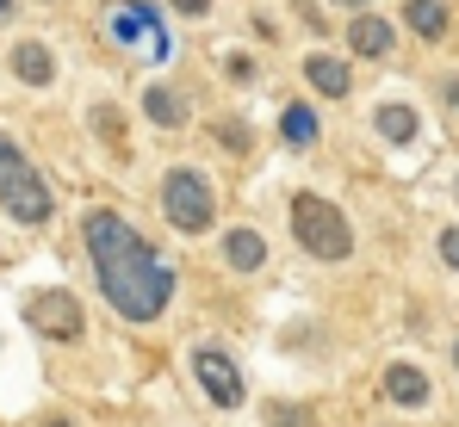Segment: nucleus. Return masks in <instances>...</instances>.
Returning <instances> with one entry per match:
<instances>
[{
    "label": "nucleus",
    "mask_w": 459,
    "mask_h": 427,
    "mask_svg": "<svg viewBox=\"0 0 459 427\" xmlns=\"http://www.w3.org/2000/svg\"><path fill=\"white\" fill-rule=\"evenodd\" d=\"M447 19H454V13H447L441 0H403V25H410L416 38H429V44L447 38Z\"/></svg>",
    "instance_id": "nucleus-14"
},
{
    "label": "nucleus",
    "mask_w": 459,
    "mask_h": 427,
    "mask_svg": "<svg viewBox=\"0 0 459 427\" xmlns=\"http://www.w3.org/2000/svg\"><path fill=\"white\" fill-rule=\"evenodd\" d=\"M161 217H168L180 235H205V229L218 223V186H212L193 161L168 167V174H161Z\"/></svg>",
    "instance_id": "nucleus-4"
},
{
    "label": "nucleus",
    "mask_w": 459,
    "mask_h": 427,
    "mask_svg": "<svg viewBox=\"0 0 459 427\" xmlns=\"http://www.w3.org/2000/svg\"><path fill=\"white\" fill-rule=\"evenodd\" d=\"M292 235H299V248H305L310 260H323V267H342L354 254V223L323 192H299L292 199Z\"/></svg>",
    "instance_id": "nucleus-2"
},
{
    "label": "nucleus",
    "mask_w": 459,
    "mask_h": 427,
    "mask_svg": "<svg viewBox=\"0 0 459 427\" xmlns=\"http://www.w3.org/2000/svg\"><path fill=\"white\" fill-rule=\"evenodd\" d=\"M106 31L118 38V44H131V50H143V56H168V31H161V13L143 6V0H118L112 13H106Z\"/></svg>",
    "instance_id": "nucleus-7"
},
{
    "label": "nucleus",
    "mask_w": 459,
    "mask_h": 427,
    "mask_svg": "<svg viewBox=\"0 0 459 427\" xmlns=\"http://www.w3.org/2000/svg\"><path fill=\"white\" fill-rule=\"evenodd\" d=\"M435 248H441V260H447V267L459 273V223H447V229L435 235Z\"/></svg>",
    "instance_id": "nucleus-18"
},
{
    "label": "nucleus",
    "mask_w": 459,
    "mask_h": 427,
    "mask_svg": "<svg viewBox=\"0 0 459 427\" xmlns=\"http://www.w3.org/2000/svg\"><path fill=\"white\" fill-rule=\"evenodd\" d=\"M186 365H193V384L205 390V403H212V409H224V415H230V409H242V403H248L242 365H236L218 341H199V347L186 354Z\"/></svg>",
    "instance_id": "nucleus-5"
},
{
    "label": "nucleus",
    "mask_w": 459,
    "mask_h": 427,
    "mask_svg": "<svg viewBox=\"0 0 459 427\" xmlns=\"http://www.w3.org/2000/svg\"><path fill=\"white\" fill-rule=\"evenodd\" d=\"M454 371H459V335H454Z\"/></svg>",
    "instance_id": "nucleus-26"
},
{
    "label": "nucleus",
    "mask_w": 459,
    "mask_h": 427,
    "mask_svg": "<svg viewBox=\"0 0 459 427\" xmlns=\"http://www.w3.org/2000/svg\"><path fill=\"white\" fill-rule=\"evenodd\" d=\"M25 322H31L44 341H63V347L81 341V329H87L75 291H31V297H25Z\"/></svg>",
    "instance_id": "nucleus-6"
},
{
    "label": "nucleus",
    "mask_w": 459,
    "mask_h": 427,
    "mask_svg": "<svg viewBox=\"0 0 459 427\" xmlns=\"http://www.w3.org/2000/svg\"><path fill=\"white\" fill-rule=\"evenodd\" d=\"M212 131H218V142H224V149H236V155H242V149H255L248 124H236V118H212Z\"/></svg>",
    "instance_id": "nucleus-17"
},
{
    "label": "nucleus",
    "mask_w": 459,
    "mask_h": 427,
    "mask_svg": "<svg viewBox=\"0 0 459 427\" xmlns=\"http://www.w3.org/2000/svg\"><path fill=\"white\" fill-rule=\"evenodd\" d=\"M280 137L292 142V149H310V142L323 137V118L299 99V106H286V112H280Z\"/></svg>",
    "instance_id": "nucleus-15"
},
{
    "label": "nucleus",
    "mask_w": 459,
    "mask_h": 427,
    "mask_svg": "<svg viewBox=\"0 0 459 427\" xmlns=\"http://www.w3.org/2000/svg\"><path fill=\"white\" fill-rule=\"evenodd\" d=\"M267 427H310V422L292 409V403H273V409H267Z\"/></svg>",
    "instance_id": "nucleus-19"
},
{
    "label": "nucleus",
    "mask_w": 459,
    "mask_h": 427,
    "mask_svg": "<svg viewBox=\"0 0 459 427\" xmlns=\"http://www.w3.org/2000/svg\"><path fill=\"white\" fill-rule=\"evenodd\" d=\"M174 6H180L186 19H205V6H212V0H174Z\"/></svg>",
    "instance_id": "nucleus-21"
},
{
    "label": "nucleus",
    "mask_w": 459,
    "mask_h": 427,
    "mask_svg": "<svg viewBox=\"0 0 459 427\" xmlns=\"http://www.w3.org/2000/svg\"><path fill=\"white\" fill-rule=\"evenodd\" d=\"M429 397H435V384H429V371L416 365V359H391L385 365V403H397V409H429Z\"/></svg>",
    "instance_id": "nucleus-8"
},
{
    "label": "nucleus",
    "mask_w": 459,
    "mask_h": 427,
    "mask_svg": "<svg viewBox=\"0 0 459 427\" xmlns=\"http://www.w3.org/2000/svg\"><path fill=\"white\" fill-rule=\"evenodd\" d=\"M379 137L385 142H416V106H379Z\"/></svg>",
    "instance_id": "nucleus-16"
},
{
    "label": "nucleus",
    "mask_w": 459,
    "mask_h": 427,
    "mask_svg": "<svg viewBox=\"0 0 459 427\" xmlns=\"http://www.w3.org/2000/svg\"><path fill=\"white\" fill-rule=\"evenodd\" d=\"M143 112H150L155 131H186V118H193L186 93H174V87H161V81H150V87H143Z\"/></svg>",
    "instance_id": "nucleus-10"
},
{
    "label": "nucleus",
    "mask_w": 459,
    "mask_h": 427,
    "mask_svg": "<svg viewBox=\"0 0 459 427\" xmlns=\"http://www.w3.org/2000/svg\"><path fill=\"white\" fill-rule=\"evenodd\" d=\"M38 427H75V422H69V415H44Z\"/></svg>",
    "instance_id": "nucleus-22"
},
{
    "label": "nucleus",
    "mask_w": 459,
    "mask_h": 427,
    "mask_svg": "<svg viewBox=\"0 0 459 427\" xmlns=\"http://www.w3.org/2000/svg\"><path fill=\"white\" fill-rule=\"evenodd\" d=\"M0 19H13V0H0Z\"/></svg>",
    "instance_id": "nucleus-25"
},
{
    "label": "nucleus",
    "mask_w": 459,
    "mask_h": 427,
    "mask_svg": "<svg viewBox=\"0 0 459 427\" xmlns=\"http://www.w3.org/2000/svg\"><path fill=\"white\" fill-rule=\"evenodd\" d=\"M335 6H348V13H354V6H360V13H367V0H335Z\"/></svg>",
    "instance_id": "nucleus-24"
},
{
    "label": "nucleus",
    "mask_w": 459,
    "mask_h": 427,
    "mask_svg": "<svg viewBox=\"0 0 459 427\" xmlns=\"http://www.w3.org/2000/svg\"><path fill=\"white\" fill-rule=\"evenodd\" d=\"M305 81L323 93V99H348V93H354V74H348V63H342V56H310V63H305Z\"/></svg>",
    "instance_id": "nucleus-12"
},
{
    "label": "nucleus",
    "mask_w": 459,
    "mask_h": 427,
    "mask_svg": "<svg viewBox=\"0 0 459 427\" xmlns=\"http://www.w3.org/2000/svg\"><path fill=\"white\" fill-rule=\"evenodd\" d=\"M224 267L230 273H261V267H267V235H261L255 223L224 229Z\"/></svg>",
    "instance_id": "nucleus-9"
},
{
    "label": "nucleus",
    "mask_w": 459,
    "mask_h": 427,
    "mask_svg": "<svg viewBox=\"0 0 459 427\" xmlns=\"http://www.w3.org/2000/svg\"><path fill=\"white\" fill-rule=\"evenodd\" d=\"M0 205H6L13 223H25V229L50 223V211H56V199H50L44 174L25 161V149H19L13 137H0Z\"/></svg>",
    "instance_id": "nucleus-3"
},
{
    "label": "nucleus",
    "mask_w": 459,
    "mask_h": 427,
    "mask_svg": "<svg viewBox=\"0 0 459 427\" xmlns=\"http://www.w3.org/2000/svg\"><path fill=\"white\" fill-rule=\"evenodd\" d=\"M447 106H459V81H447Z\"/></svg>",
    "instance_id": "nucleus-23"
},
{
    "label": "nucleus",
    "mask_w": 459,
    "mask_h": 427,
    "mask_svg": "<svg viewBox=\"0 0 459 427\" xmlns=\"http://www.w3.org/2000/svg\"><path fill=\"white\" fill-rule=\"evenodd\" d=\"M13 74H19L25 87H50V81H56V56H50L44 44H19V50H13Z\"/></svg>",
    "instance_id": "nucleus-13"
},
{
    "label": "nucleus",
    "mask_w": 459,
    "mask_h": 427,
    "mask_svg": "<svg viewBox=\"0 0 459 427\" xmlns=\"http://www.w3.org/2000/svg\"><path fill=\"white\" fill-rule=\"evenodd\" d=\"M81 242H87V260H93V279L106 291V303L125 322H161L168 316L180 273L118 211H87L81 217Z\"/></svg>",
    "instance_id": "nucleus-1"
},
{
    "label": "nucleus",
    "mask_w": 459,
    "mask_h": 427,
    "mask_svg": "<svg viewBox=\"0 0 459 427\" xmlns=\"http://www.w3.org/2000/svg\"><path fill=\"white\" fill-rule=\"evenodd\" d=\"M391 44H397L391 19H379V13H354V19H348V50H354V56H385Z\"/></svg>",
    "instance_id": "nucleus-11"
},
{
    "label": "nucleus",
    "mask_w": 459,
    "mask_h": 427,
    "mask_svg": "<svg viewBox=\"0 0 459 427\" xmlns=\"http://www.w3.org/2000/svg\"><path fill=\"white\" fill-rule=\"evenodd\" d=\"M230 81H255V63L248 56H230Z\"/></svg>",
    "instance_id": "nucleus-20"
}]
</instances>
